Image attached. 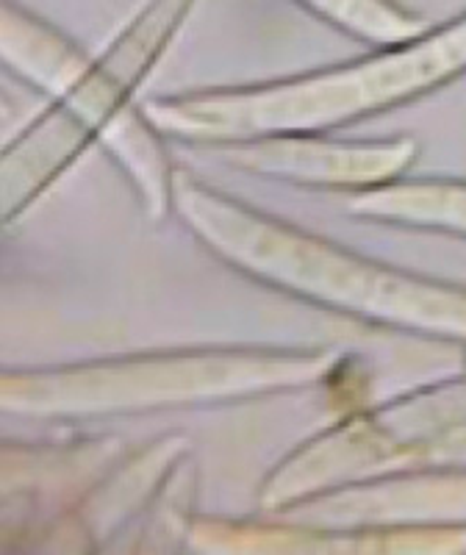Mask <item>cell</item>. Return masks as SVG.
I'll use <instances>...</instances> for the list:
<instances>
[{"label":"cell","mask_w":466,"mask_h":555,"mask_svg":"<svg viewBox=\"0 0 466 555\" xmlns=\"http://www.w3.org/2000/svg\"><path fill=\"white\" fill-rule=\"evenodd\" d=\"M314 3L341 17L361 20V23H391V14H386L375 0H314Z\"/></svg>","instance_id":"obj_1"}]
</instances>
